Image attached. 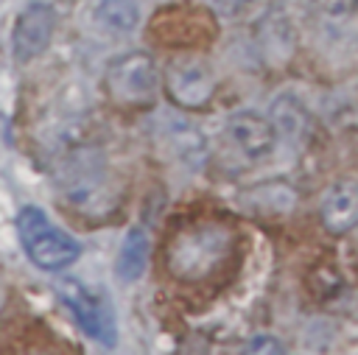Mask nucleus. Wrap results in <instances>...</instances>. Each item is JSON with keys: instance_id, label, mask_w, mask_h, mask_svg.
<instances>
[{"instance_id": "obj_1", "label": "nucleus", "mask_w": 358, "mask_h": 355, "mask_svg": "<svg viewBox=\"0 0 358 355\" xmlns=\"http://www.w3.org/2000/svg\"><path fill=\"white\" fill-rule=\"evenodd\" d=\"M232 252V232L221 221H196L173 232L165 249L168 271L182 282L213 277Z\"/></svg>"}, {"instance_id": "obj_2", "label": "nucleus", "mask_w": 358, "mask_h": 355, "mask_svg": "<svg viewBox=\"0 0 358 355\" xmlns=\"http://www.w3.org/2000/svg\"><path fill=\"white\" fill-rule=\"evenodd\" d=\"M17 235L28 260L42 271H64L81 254V246L73 235L53 226L39 207H22L17 215Z\"/></svg>"}, {"instance_id": "obj_3", "label": "nucleus", "mask_w": 358, "mask_h": 355, "mask_svg": "<svg viewBox=\"0 0 358 355\" xmlns=\"http://www.w3.org/2000/svg\"><path fill=\"white\" fill-rule=\"evenodd\" d=\"M59 187L64 204L87 218H103L117 207V190L95 159H73V154L70 159L64 157Z\"/></svg>"}, {"instance_id": "obj_4", "label": "nucleus", "mask_w": 358, "mask_h": 355, "mask_svg": "<svg viewBox=\"0 0 358 355\" xmlns=\"http://www.w3.org/2000/svg\"><path fill=\"white\" fill-rule=\"evenodd\" d=\"M157 61L145 50H131L109 61L103 89L115 106L148 109L157 101Z\"/></svg>"}, {"instance_id": "obj_5", "label": "nucleus", "mask_w": 358, "mask_h": 355, "mask_svg": "<svg viewBox=\"0 0 358 355\" xmlns=\"http://www.w3.org/2000/svg\"><path fill=\"white\" fill-rule=\"evenodd\" d=\"M165 95L187 112L204 109L215 95V73L207 59L193 53H179L165 64L162 73Z\"/></svg>"}, {"instance_id": "obj_6", "label": "nucleus", "mask_w": 358, "mask_h": 355, "mask_svg": "<svg viewBox=\"0 0 358 355\" xmlns=\"http://www.w3.org/2000/svg\"><path fill=\"white\" fill-rule=\"evenodd\" d=\"M59 299L67 305V310L73 313V319L78 321V327L90 335V338H95V341H101V344H106V347H112L115 344V338H117V327H115V313H112V307L106 305V299H101V296H95L87 285H81L78 280H62L59 282Z\"/></svg>"}, {"instance_id": "obj_7", "label": "nucleus", "mask_w": 358, "mask_h": 355, "mask_svg": "<svg viewBox=\"0 0 358 355\" xmlns=\"http://www.w3.org/2000/svg\"><path fill=\"white\" fill-rule=\"evenodd\" d=\"M56 34V14L50 6L45 3H34L25 11H20L14 31H11V45H14V56L17 61H31L36 56H42Z\"/></svg>"}, {"instance_id": "obj_8", "label": "nucleus", "mask_w": 358, "mask_h": 355, "mask_svg": "<svg viewBox=\"0 0 358 355\" xmlns=\"http://www.w3.org/2000/svg\"><path fill=\"white\" fill-rule=\"evenodd\" d=\"M224 131H227L229 143L246 159H263L277 145V129H274L271 117H266L260 112H252V109L232 112L224 123Z\"/></svg>"}, {"instance_id": "obj_9", "label": "nucleus", "mask_w": 358, "mask_h": 355, "mask_svg": "<svg viewBox=\"0 0 358 355\" xmlns=\"http://www.w3.org/2000/svg\"><path fill=\"white\" fill-rule=\"evenodd\" d=\"M322 224L333 235H344L358 224V182L341 179L322 196Z\"/></svg>"}, {"instance_id": "obj_10", "label": "nucleus", "mask_w": 358, "mask_h": 355, "mask_svg": "<svg viewBox=\"0 0 358 355\" xmlns=\"http://www.w3.org/2000/svg\"><path fill=\"white\" fill-rule=\"evenodd\" d=\"M268 117H271V123H274V129H277V137L282 134V137L291 140V143H305V140L310 137V126H313L310 112H308V106H305L296 95H291V92L277 95V98L271 101Z\"/></svg>"}, {"instance_id": "obj_11", "label": "nucleus", "mask_w": 358, "mask_h": 355, "mask_svg": "<svg viewBox=\"0 0 358 355\" xmlns=\"http://www.w3.org/2000/svg\"><path fill=\"white\" fill-rule=\"evenodd\" d=\"M92 22L109 36H129L140 25V6L134 0H98L92 8Z\"/></svg>"}, {"instance_id": "obj_12", "label": "nucleus", "mask_w": 358, "mask_h": 355, "mask_svg": "<svg viewBox=\"0 0 358 355\" xmlns=\"http://www.w3.org/2000/svg\"><path fill=\"white\" fill-rule=\"evenodd\" d=\"M257 36H260L263 53L271 61H285L294 53V28H291V20L285 14H280V11H271V14H266L260 20Z\"/></svg>"}, {"instance_id": "obj_13", "label": "nucleus", "mask_w": 358, "mask_h": 355, "mask_svg": "<svg viewBox=\"0 0 358 355\" xmlns=\"http://www.w3.org/2000/svg\"><path fill=\"white\" fill-rule=\"evenodd\" d=\"M148 254H151V240L145 235V229H129V235L120 243L117 252V263L115 271L123 282H134L143 277L145 266H148Z\"/></svg>"}, {"instance_id": "obj_14", "label": "nucleus", "mask_w": 358, "mask_h": 355, "mask_svg": "<svg viewBox=\"0 0 358 355\" xmlns=\"http://www.w3.org/2000/svg\"><path fill=\"white\" fill-rule=\"evenodd\" d=\"M171 137V145L173 151L179 154L182 162L187 165H201L204 162V154H207V143H204V134L187 123H179V126H171L168 131Z\"/></svg>"}, {"instance_id": "obj_15", "label": "nucleus", "mask_w": 358, "mask_h": 355, "mask_svg": "<svg viewBox=\"0 0 358 355\" xmlns=\"http://www.w3.org/2000/svg\"><path fill=\"white\" fill-rule=\"evenodd\" d=\"M243 201H249V207L260 210V212H288L294 207L296 196L285 184H260V187L249 190Z\"/></svg>"}, {"instance_id": "obj_16", "label": "nucleus", "mask_w": 358, "mask_h": 355, "mask_svg": "<svg viewBox=\"0 0 358 355\" xmlns=\"http://www.w3.org/2000/svg\"><path fill=\"white\" fill-rule=\"evenodd\" d=\"M310 11L324 22H344L358 11V0H310Z\"/></svg>"}, {"instance_id": "obj_17", "label": "nucleus", "mask_w": 358, "mask_h": 355, "mask_svg": "<svg viewBox=\"0 0 358 355\" xmlns=\"http://www.w3.org/2000/svg\"><path fill=\"white\" fill-rule=\"evenodd\" d=\"M257 0H210V8L221 17H241L246 8H252Z\"/></svg>"}, {"instance_id": "obj_18", "label": "nucleus", "mask_w": 358, "mask_h": 355, "mask_svg": "<svg viewBox=\"0 0 358 355\" xmlns=\"http://www.w3.org/2000/svg\"><path fill=\"white\" fill-rule=\"evenodd\" d=\"M246 352H274V355H277V352H285V347L280 344V338L260 333V335H252V338H249Z\"/></svg>"}]
</instances>
